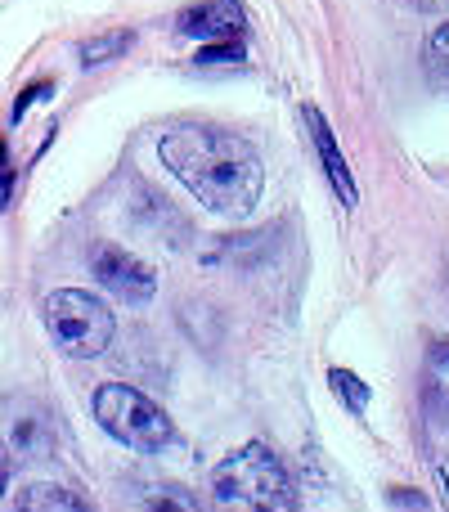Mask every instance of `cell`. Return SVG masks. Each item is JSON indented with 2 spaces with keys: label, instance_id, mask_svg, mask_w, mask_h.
I'll return each mask as SVG.
<instances>
[{
  "label": "cell",
  "instance_id": "5bb4252c",
  "mask_svg": "<svg viewBox=\"0 0 449 512\" xmlns=\"http://www.w3.org/2000/svg\"><path fill=\"white\" fill-rule=\"evenodd\" d=\"M423 59H427V68H436L441 77H449V23H441L432 36H427Z\"/></svg>",
  "mask_w": 449,
  "mask_h": 512
},
{
  "label": "cell",
  "instance_id": "8fae6325",
  "mask_svg": "<svg viewBox=\"0 0 449 512\" xmlns=\"http://www.w3.org/2000/svg\"><path fill=\"white\" fill-rule=\"evenodd\" d=\"M14 508H54V512H81L86 504H81L72 490H63V486H27L23 495L14 499Z\"/></svg>",
  "mask_w": 449,
  "mask_h": 512
},
{
  "label": "cell",
  "instance_id": "4fadbf2b",
  "mask_svg": "<svg viewBox=\"0 0 449 512\" xmlns=\"http://www.w3.org/2000/svg\"><path fill=\"white\" fill-rule=\"evenodd\" d=\"M427 378H432L436 400H441V409L449 414V342L432 346V355H427Z\"/></svg>",
  "mask_w": 449,
  "mask_h": 512
},
{
  "label": "cell",
  "instance_id": "ac0fdd59",
  "mask_svg": "<svg viewBox=\"0 0 449 512\" xmlns=\"http://www.w3.org/2000/svg\"><path fill=\"white\" fill-rule=\"evenodd\" d=\"M5 459V454H0ZM5 486H9V463H0V495H5Z\"/></svg>",
  "mask_w": 449,
  "mask_h": 512
},
{
  "label": "cell",
  "instance_id": "ba28073f",
  "mask_svg": "<svg viewBox=\"0 0 449 512\" xmlns=\"http://www.w3.org/2000/svg\"><path fill=\"white\" fill-rule=\"evenodd\" d=\"M176 27L180 36H198V41H234L247 32V14L238 0H198V5L180 9Z\"/></svg>",
  "mask_w": 449,
  "mask_h": 512
},
{
  "label": "cell",
  "instance_id": "5b68a950",
  "mask_svg": "<svg viewBox=\"0 0 449 512\" xmlns=\"http://www.w3.org/2000/svg\"><path fill=\"white\" fill-rule=\"evenodd\" d=\"M0 454L9 468L54 459V418L41 400L9 396L0 405Z\"/></svg>",
  "mask_w": 449,
  "mask_h": 512
},
{
  "label": "cell",
  "instance_id": "6da1fadb",
  "mask_svg": "<svg viewBox=\"0 0 449 512\" xmlns=\"http://www.w3.org/2000/svg\"><path fill=\"white\" fill-rule=\"evenodd\" d=\"M158 158L216 216H247L261 198V158L234 131H221V126L207 122L171 126L158 140Z\"/></svg>",
  "mask_w": 449,
  "mask_h": 512
},
{
  "label": "cell",
  "instance_id": "52a82bcc",
  "mask_svg": "<svg viewBox=\"0 0 449 512\" xmlns=\"http://www.w3.org/2000/svg\"><path fill=\"white\" fill-rule=\"evenodd\" d=\"M301 122H306L310 144H315L319 162H324V171H328V185L337 189V198H342L346 207H355V203H360V185H355L351 167H346V153H342V144H337V135H333V126H328V117L319 113L315 104H306V108H301Z\"/></svg>",
  "mask_w": 449,
  "mask_h": 512
},
{
  "label": "cell",
  "instance_id": "2e32d148",
  "mask_svg": "<svg viewBox=\"0 0 449 512\" xmlns=\"http://www.w3.org/2000/svg\"><path fill=\"white\" fill-rule=\"evenodd\" d=\"M50 90H54V81H36V86H27L23 95H18V104H14V122H23V113H27V108H32L36 99H45V95H50Z\"/></svg>",
  "mask_w": 449,
  "mask_h": 512
},
{
  "label": "cell",
  "instance_id": "9a60e30c",
  "mask_svg": "<svg viewBox=\"0 0 449 512\" xmlns=\"http://www.w3.org/2000/svg\"><path fill=\"white\" fill-rule=\"evenodd\" d=\"M9 198H14V162H9V144L0 140V212L9 207Z\"/></svg>",
  "mask_w": 449,
  "mask_h": 512
},
{
  "label": "cell",
  "instance_id": "7c38bea8",
  "mask_svg": "<svg viewBox=\"0 0 449 512\" xmlns=\"http://www.w3.org/2000/svg\"><path fill=\"white\" fill-rule=\"evenodd\" d=\"M247 50H243V36H234V41H207L203 50H198V68H229V63H243Z\"/></svg>",
  "mask_w": 449,
  "mask_h": 512
},
{
  "label": "cell",
  "instance_id": "9c48e42d",
  "mask_svg": "<svg viewBox=\"0 0 449 512\" xmlns=\"http://www.w3.org/2000/svg\"><path fill=\"white\" fill-rule=\"evenodd\" d=\"M135 45V32H113V36H90V41H81V50H77V59H81V68H104V63H113V59H122L126 50Z\"/></svg>",
  "mask_w": 449,
  "mask_h": 512
},
{
  "label": "cell",
  "instance_id": "30bf717a",
  "mask_svg": "<svg viewBox=\"0 0 449 512\" xmlns=\"http://www.w3.org/2000/svg\"><path fill=\"white\" fill-rule=\"evenodd\" d=\"M328 387H333V396L342 400V405L351 409L355 418H364V414H369V400H373V391H369V382H364L360 373H351V369H328Z\"/></svg>",
  "mask_w": 449,
  "mask_h": 512
},
{
  "label": "cell",
  "instance_id": "3957f363",
  "mask_svg": "<svg viewBox=\"0 0 449 512\" xmlns=\"http://www.w3.org/2000/svg\"><path fill=\"white\" fill-rule=\"evenodd\" d=\"M90 409H95V423L135 454H162V450L176 445V423H171V418L135 387L108 382V387L95 391Z\"/></svg>",
  "mask_w": 449,
  "mask_h": 512
},
{
  "label": "cell",
  "instance_id": "8992f818",
  "mask_svg": "<svg viewBox=\"0 0 449 512\" xmlns=\"http://www.w3.org/2000/svg\"><path fill=\"white\" fill-rule=\"evenodd\" d=\"M90 270H95V279L104 283L117 301H126V306H144V301H153V292H158V279H153L149 265H144L135 252L113 248V243L95 248Z\"/></svg>",
  "mask_w": 449,
  "mask_h": 512
},
{
  "label": "cell",
  "instance_id": "277c9868",
  "mask_svg": "<svg viewBox=\"0 0 449 512\" xmlns=\"http://www.w3.org/2000/svg\"><path fill=\"white\" fill-rule=\"evenodd\" d=\"M41 315H45L50 337L68 355H77V360H95V355H104L108 342H113V315H108L104 301L86 288L50 292L45 306H41Z\"/></svg>",
  "mask_w": 449,
  "mask_h": 512
},
{
  "label": "cell",
  "instance_id": "7a4b0ae2",
  "mask_svg": "<svg viewBox=\"0 0 449 512\" xmlns=\"http://www.w3.org/2000/svg\"><path fill=\"white\" fill-rule=\"evenodd\" d=\"M212 495L225 508H256V512H288L297 508V486L279 454L265 445H243L225 454L212 472Z\"/></svg>",
  "mask_w": 449,
  "mask_h": 512
},
{
  "label": "cell",
  "instance_id": "e0dca14e",
  "mask_svg": "<svg viewBox=\"0 0 449 512\" xmlns=\"http://www.w3.org/2000/svg\"><path fill=\"white\" fill-rule=\"evenodd\" d=\"M387 504L391 508H432V499H418V490H391Z\"/></svg>",
  "mask_w": 449,
  "mask_h": 512
}]
</instances>
